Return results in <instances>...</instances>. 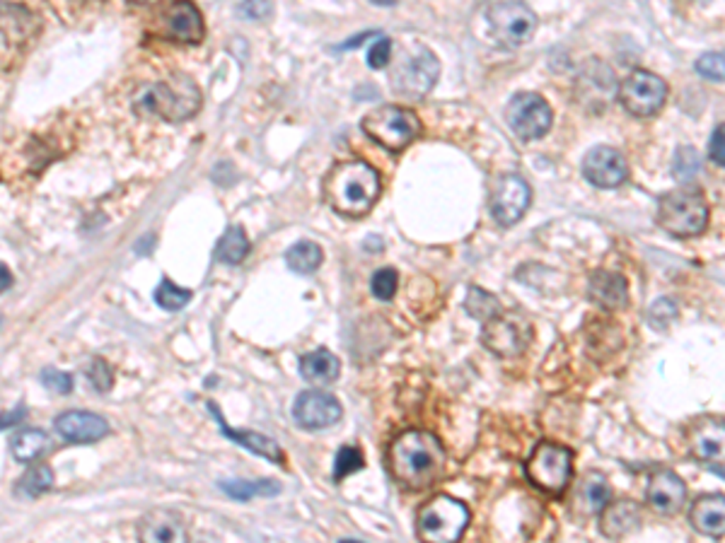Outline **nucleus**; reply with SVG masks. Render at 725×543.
<instances>
[{
    "label": "nucleus",
    "mask_w": 725,
    "mask_h": 543,
    "mask_svg": "<svg viewBox=\"0 0 725 543\" xmlns=\"http://www.w3.org/2000/svg\"><path fill=\"white\" fill-rule=\"evenodd\" d=\"M711 160L718 164V167H723L725 164V157H723V123L718 126L716 130H713V138H711Z\"/></svg>",
    "instance_id": "37998d69"
},
{
    "label": "nucleus",
    "mask_w": 725,
    "mask_h": 543,
    "mask_svg": "<svg viewBox=\"0 0 725 543\" xmlns=\"http://www.w3.org/2000/svg\"><path fill=\"white\" fill-rule=\"evenodd\" d=\"M390 56H392V41L387 39V37H377V41L370 46V51H367V65L373 68V71H383V68H387V63H390Z\"/></svg>",
    "instance_id": "79ce46f5"
},
{
    "label": "nucleus",
    "mask_w": 725,
    "mask_h": 543,
    "mask_svg": "<svg viewBox=\"0 0 725 543\" xmlns=\"http://www.w3.org/2000/svg\"><path fill=\"white\" fill-rule=\"evenodd\" d=\"M140 3H153V0H140Z\"/></svg>",
    "instance_id": "09e8293b"
},
{
    "label": "nucleus",
    "mask_w": 725,
    "mask_h": 543,
    "mask_svg": "<svg viewBox=\"0 0 725 543\" xmlns=\"http://www.w3.org/2000/svg\"><path fill=\"white\" fill-rule=\"evenodd\" d=\"M51 486H54V471L46 464L32 466L20 480V490H22V495H30V497L44 495L46 490H51Z\"/></svg>",
    "instance_id": "2f4dec72"
},
{
    "label": "nucleus",
    "mask_w": 725,
    "mask_h": 543,
    "mask_svg": "<svg viewBox=\"0 0 725 543\" xmlns=\"http://www.w3.org/2000/svg\"><path fill=\"white\" fill-rule=\"evenodd\" d=\"M692 527L711 539H723L725 534V497L721 493L701 495L689 510Z\"/></svg>",
    "instance_id": "5701e85b"
},
{
    "label": "nucleus",
    "mask_w": 725,
    "mask_h": 543,
    "mask_svg": "<svg viewBox=\"0 0 725 543\" xmlns=\"http://www.w3.org/2000/svg\"><path fill=\"white\" fill-rule=\"evenodd\" d=\"M56 432L68 442L75 445H88V442H97V439L109 435V422L97 414H88V411H68L56 418Z\"/></svg>",
    "instance_id": "a211bd4d"
},
{
    "label": "nucleus",
    "mask_w": 725,
    "mask_h": 543,
    "mask_svg": "<svg viewBox=\"0 0 725 543\" xmlns=\"http://www.w3.org/2000/svg\"><path fill=\"white\" fill-rule=\"evenodd\" d=\"M532 203L530 184L520 174H503L491 191V215L498 225L510 228L527 213Z\"/></svg>",
    "instance_id": "ddd939ff"
},
{
    "label": "nucleus",
    "mask_w": 725,
    "mask_h": 543,
    "mask_svg": "<svg viewBox=\"0 0 725 543\" xmlns=\"http://www.w3.org/2000/svg\"><path fill=\"white\" fill-rule=\"evenodd\" d=\"M13 285V273L8 271L5 263H0V292H5Z\"/></svg>",
    "instance_id": "a18cd8bd"
},
{
    "label": "nucleus",
    "mask_w": 725,
    "mask_h": 543,
    "mask_svg": "<svg viewBox=\"0 0 725 543\" xmlns=\"http://www.w3.org/2000/svg\"><path fill=\"white\" fill-rule=\"evenodd\" d=\"M189 300H191V292L180 288V285H174L172 280H167V278L157 285L156 302L164 309V312H180L181 307H187Z\"/></svg>",
    "instance_id": "473e14b6"
},
{
    "label": "nucleus",
    "mask_w": 725,
    "mask_h": 543,
    "mask_svg": "<svg viewBox=\"0 0 725 543\" xmlns=\"http://www.w3.org/2000/svg\"><path fill=\"white\" fill-rule=\"evenodd\" d=\"M146 102L164 121H184L201 109V89L187 75H172L150 89Z\"/></svg>",
    "instance_id": "1a4fd4ad"
},
{
    "label": "nucleus",
    "mask_w": 725,
    "mask_h": 543,
    "mask_svg": "<svg viewBox=\"0 0 725 543\" xmlns=\"http://www.w3.org/2000/svg\"><path fill=\"white\" fill-rule=\"evenodd\" d=\"M285 261H288L291 271L300 273V276H310V273H315V271L322 266L325 254H322V246H319L317 242L302 239V242L293 244V246L288 249V254H285Z\"/></svg>",
    "instance_id": "cd10ccee"
},
{
    "label": "nucleus",
    "mask_w": 725,
    "mask_h": 543,
    "mask_svg": "<svg viewBox=\"0 0 725 543\" xmlns=\"http://www.w3.org/2000/svg\"><path fill=\"white\" fill-rule=\"evenodd\" d=\"M448 452L431 430H407L387 449L392 479L407 490H426L445 476Z\"/></svg>",
    "instance_id": "f257e3e1"
},
{
    "label": "nucleus",
    "mask_w": 725,
    "mask_h": 543,
    "mask_svg": "<svg viewBox=\"0 0 725 543\" xmlns=\"http://www.w3.org/2000/svg\"><path fill=\"white\" fill-rule=\"evenodd\" d=\"M469 519H472V512L465 503H459L450 495H435L418 510L416 534L418 539L431 543H455L469 527Z\"/></svg>",
    "instance_id": "39448f33"
},
{
    "label": "nucleus",
    "mask_w": 725,
    "mask_h": 543,
    "mask_svg": "<svg viewBox=\"0 0 725 543\" xmlns=\"http://www.w3.org/2000/svg\"><path fill=\"white\" fill-rule=\"evenodd\" d=\"M665 99H668V85L651 71L638 68L620 85V102L631 116H641V119L655 116L665 106Z\"/></svg>",
    "instance_id": "f8f14e48"
},
{
    "label": "nucleus",
    "mask_w": 725,
    "mask_h": 543,
    "mask_svg": "<svg viewBox=\"0 0 725 543\" xmlns=\"http://www.w3.org/2000/svg\"><path fill=\"white\" fill-rule=\"evenodd\" d=\"M687 445L694 459L704 464H723L725 452V428L723 418H713V415H704L699 421H694L687 432Z\"/></svg>",
    "instance_id": "dca6fc26"
},
{
    "label": "nucleus",
    "mask_w": 725,
    "mask_h": 543,
    "mask_svg": "<svg viewBox=\"0 0 725 543\" xmlns=\"http://www.w3.org/2000/svg\"><path fill=\"white\" fill-rule=\"evenodd\" d=\"M696 171H699V157H696V153H694L692 147H682V150H677L675 177H679L682 181H687V179H692Z\"/></svg>",
    "instance_id": "ea45409f"
},
{
    "label": "nucleus",
    "mask_w": 725,
    "mask_h": 543,
    "mask_svg": "<svg viewBox=\"0 0 725 543\" xmlns=\"http://www.w3.org/2000/svg\"><path fill=\"white\" fill-rule=\"evenodd\" d=\"M505 121L522 140H537L549 133L554 123V112L544 97L535 92H520L505 106Z\"/></svg>",
    "instance_id": "9b49d317"
},
{
    "label": "nucleus",
    "mask_w": 725,
    "mask_h": 543,
    "mask_svg": "<svg viewBox=\"0 0 725 543\" xmlns=\"http://www.w3.org/2000/svg\"><path fill=\"white\" fill-rule=\"evenodd\" d=\"M85 3H99V0H85Z\"/></svg>",
    "instance_id": "de8ad7c7"
},
{
    "label": "nucleus",
    "mask_w": 725,
    "mask_h": 543,
    "mask_svg": "<svg viewBox=\"0 0 725 543\" xmlns=\"http://www.w3.org/2000/svg\"><path fill=\"white\" fill-rule=\"evenodd\" d=\"M645 503L651 505L653 512L672 517L682 510L687 503V486L685 480L677 476L675 471L661 469L648 479L645 488Z\"/></svg>",
    "instance_id": "f3484780"
},
{
    "label": "nucleus",
    "mask_w": 725,
    "mask_h": 543,
    "mask_svg": "<svg viewBox=\"0 0 725 543\" xmlns=\"http://www.w3.org/2000/svg\"><path fill=\"white\" fill-rule=\"evenodd\" d=\"M25 418V408H15L13 414L8 415H0V430L10 428V425H17V422Z\"/></svg>",
    "instance_id": "c03bdc74"
},
{
    "label": "nucleus",
    "mask_w": 725,
    "mask_h": 543,
    "mask_svg": "<svg viewBox=\"0 0 725 543\" xmlns=\"http://www.w3.org/2000/svg\"><path fill=\"white\" fill-rule=\"evenodd\" d=\"M363 466H366V459H363V452L358 447H341L334 459V480L339 483V480L349 479L350 473H356Z\"/></svg>",
    "instance_id": "f704fd0d"
},
{
    "label": "nucleus",
    "mask_w": 725,
    "mask_h": 543,
    "mask_svg": "<svg viewBox=\"0 0 725 543\" xmlns=\"http://www.w3.org/2000/svg\"><path fill=\"white\" fill-rule=\"evenodd\" d=\"M677 319V305L670 297H661V300H655L651 305V309H648V322H651L655 329H661V331H665V329H670V324Z\"/></svg>",
    "instance_id": "c9c22d12"
},
{
    "label": "nucleus",
    "mask_w": 725,
    "mask_h": 543,
    "mask_svg": "<svg viewBox=\"0 0 725 543\" xmlns=\"http://www.w3.org/2000/svg\"><path fill=\"white\" fill-rule=\"evenodd\" d=\"M163 20L172 39L184 41V44H198L204 39V17L191 0H174Z\"/></svg>",
    "instance_id": "6ab92c4d"
},
{
    "label": "nucleus",
    "mask_w": 725,
    "mask_h": 543,
    "mask_svg": "<svg viewBox=\"0 0 725 543\" xmlns=\"http://www.w3.org/2000/svg\"><path fill=\"white\" fill-rule=\"evenodd\" d=\"M300 374L302 380L308 381V384H312V387H326V384H332V381L339 380V374H341V363H339V357H336L332 350L317 348L312 350V353H308V355H302Z\"/></svg>",
    "instance_id": "393cba45"
},
{
    "label": "nucleus",
    "mask_w": 725,
    "mask_h": 543,
    "mask_svg": "<svg viewBox=\"0 0 725 543\" xmlns=\"http://www.w3.org/2000/svg\"><path fill=\"white\" fill-rule=\"evenodd\" d=\"M139 539L146 543H184L189 531L180 514L170 510H153L139 522Z\"/></svg>",
    "instance_id": "aec40b11"
},
{
    "label": "nucleus",
    "mask_w": 725,
    "mask_h": 543,
    "mask_svg": "<svg viewBox=\"0 0 725 543\" xmlns=\"http://www.w3.org/2000/svg\"><path fill=\"white\" fill-rule=\"evenodd\" d=\"M400 288V273L394 268H377L370 278V292L380 302H390Z\"/></svg>",
    "instance_id": "72a5a7b5"
},
{
    "label": "nucleus",
    "mask_w": 725,
    "mask_h": 543,
    "mask_svg": "<svg viewBox=\"0 0 725 543\" xmlns=\"http://www.w3.org/2000/svg\"><path fill=\"white\" fill-rule=\"evenodd\" d=\"M532 338H535V329L530 319L520 312H503V309L496 316H491L481 331L484 348H489V353L503 360L520 357L530 348Z\"/></svg>",
    "instance_id": "6e6552de"
},
{
    "label": "nucleus",
    "mask_w": 725,
    "mask_h": 543,
    "mask_svg": "<svg viewBox=\"0 0 725 543\" xmlns=\"http://www.w3.org/2000/svg\"><path fill=\"white\" fill-rule=\"evenodd\" d=\"M641 527V510L634 500H617L607 503L600 510V534L610 541L627 539Z\"/></svg>",
    "instance_id": "4be33fe9"
},
{
    "label": "nucleus",
    "mask_w": 725,
    "mask_h": 543,
    "mask_svg": "<svg viewBox=\"0 0 725 543\" xmlns=\"http://www.w3.org/2000/svg\"><path fill=\"white\" fill-rule=\"evenodd\" d=\"M208 411L218 418V425H221L223 435H225V438L232 439L235 445H242L245 449L254 452V455L269 459V462L281 464V466L285 469V455H283V449L276 445V439L266 438V435H261V432H237V430H230L228 422L223 421L221 408H218V404H213V401L208 404Z\"/></svg>",
    "instance_id": "b1692460"
},
{
    "label": "nucleus",
    "mask_w": 725,
    "mask_h": 543,
    "mask_svg": "<svg viewBox=\"0 0 725 543\" xmlns=\"http://www.w3.org/2000/svg\"><path fill=\"white\" fill-rule=\"evenodd\" d=\"M240 15L245 20H254V22H264L274 15V3L271 0H242Z\"/></svg>",
    "instance_id": "a19ab883"
},
{
    "label": "nucleus",
    "mask_w": 725,
    "mask_h": 543,
    "mask_svg": "<svg viewBox=\"0 0 725 543\" xmlns=\"http://www.w3.org/2000/svg\"><path fill=\"white\" fill-rule=\"evenodd\" d=\"M343 405L329 391H302L293 404V418L302 430H325L341 421Z\"/></svg>",
    "instance_id": "4468645a"
},
{
    "label": "nucleus",
    "mask_w": 725,
    "mask_h": 543,
    "mask_svg": "<svg viewBox=\"0 0 725 543\" xmlns=\"http://www.w3.org/2000/svg\"><path fill=\"white\" fill-rule=\"evenodd\" d=\"M221 486V490L225 495H230V497H235V500H252V497H257V495H278L281 493V483H276V480H221L218 483Z\"/></svg>",
    "instance_id": "c756f323"
},
{
    "label": "nucleus",
    "mask_w": 725,
    "mask_h": 543,
    "mask_svg": "<svg viewBox=\"0 0 725 543\" xmlns=\"http://www.w3.org/2000/svg\"><path fill=\"white\" fill-rule=\"evenodd\" d=\"M525 476L542 493L563 495L573 479V452L556 442H542L525 464Z\"/></svg>",
    "instance_id": "423d86ee"
},
{
    "label": "nucleus",
    "mask_w": 725,
    "mask_h": 543,
    "mask_svg": "<svg viewBox=\"0 0 725 543\" xmlns=\"http://www.w3.org/2000/svg\"><path fill=\"white\" fill-rule=\"evenodd\" d=\"M41 384L49 391H56V394H71L73 391V377L61 372L56 367H46L41 372Z\"/></svg>",
    "instance_id": "58836bf2"
},
{
    "label": "nucleus",
    "mask_w": 725,
    "mask_h": 543,
    "mask_svg": "<svg viewBox=\"0 0 725 543\" xmlns=\"http://www.w3.org/2000/svg\"><path fill=\"white\" fill-rule=\"evenodd\" d=\"M88 380H90V384L97 391H109L112 384H114V372H112V367L106 365L102 357H97L88 367Z\"/></svg>",
    "instance_id": "4c0bfd02"
},
{
    "label": "nucleus",
    "mask_w": 725,
    "mask_h": 543,
    "mask_svg": "<svg viewBox=\"0 0 725 543\" xmlns=\"http://www.w3.org/2000/svg\"><path fill=\"white\" fill-rule=\"evenodd\" d=\"M583 177L597 188H617L628 179V164L617 147L597 146L583 157Z\"/></svg>",
    "instance_id": "2eb2a0df"
},
{
    "label": "nucleus",
    "mask_w": 725,
    "mask_h": 543,
    "mask_svg": "<svg viewBox=\"0 0 725 543\" xmlns=\"http://www.w3.org/2000/svg\"><path fill=\"white\" fill-rule=\"evenodd\" d=\"M491 37L503 49H520L535 37L539 20L535 10L522 0H501L486 10Z\"/></svg>",
    "instance_id": "0eeeda50"
},
{
    "label": "nucleus",
    "mask_w": 725,
    "mask_h": 543,
    "mask_svg": "<svg viewBox=\"0 0 725 543\" xmlns=\"http://www.w3.org/2000/svg\"><path fill=\"white\" fill-rule=\"evenodd\" d=\"M441 75V61L426 46H416L411 56L401 61L392 73V88L397 95L409 99H424L438 82Z\"/></svg>",
    "instance_id": "9d476101"
},
{
    "label": "nucleus",
    "mask_w": 725,
    "mask_h": 543,
    "mask_svg": "<svg viewBox=\"0 0 725 543\" xmlns=\"http://www.w3.org/2000/svg\"><path fill=\"white\" fill-rule=\"evenodd\" d=\"M465 309H467V314L474 316V319H479V322H489L491 316H496L503 307H501V302H498L496 295H491V292L481 290V288L472 285V288L467 290Z\"/></svg>",
    "instance_id": "7c9ffc66"
},
{
    "label": "nucleus",
    "mask_w": 725,
    "mask_h": 543,
    "mask_svg": "<svg viewBox=\"0 0 725 543\" xmlns=\"http://www.w3.org/2000/svg\"><path fill=\"white\" fill-rule=\"evenodd\" d=\"M249 254V239H247L245 230L242 228H230L225 235L221 237V242L215 246V259L228 266H237L242 263Z\"/></svg>",
    "instance_id": "c85d7f7f"
},
{
    "label": "nucleus",
    "mask_w": 725,
    "mask_h": 543,
    "mask_svg": "<svg viewBox=\"0 0 725 543\" xmlns=\"http://www.w3.org/2000/svg\"><path fill=\"white\" fill-rule=\"evenodd\" d=\"M610 500L611 488L603 473H597V471L586 473L580 480L578 493H576V512H580L583 517H595Z\"/></svg>",
    "instance_id": "a878e982"
},
{
    "label": "nucleus",
    "mask_w": 725,
    "mask_h": 543,
    "mask_svg": "<svg viewBox=\"0 0 725 543\" xmlns=\"http://www.w3.org/2000/svg\"><path fill=\"white\" fill-rule=\"evenodd\" d=\"M711 208L699 191H670L658 201L655 220L668 235L687 239L709 228Z\"/></svg>",
    "instance_id": "20e7f679"
},
{
    "label": "nucleus",
    "mask_w": 725,
    "mask_h": 543,
    "mask_svg": "<svg viewBox=\"0 0 725 543\" xmlns=\"http://www.w3.org/2000/svg\"><path fill=\"white\" fill-rule=\"evenodd\" d=\"M696 73L701 78H706L711 82H723V54H704V56L696 61Z\"/></svg>",
    "instance_id": "e433bc0d"
},
{
    "label": "nucleus",
    "mask_w": 725,
    "mask_h": 543,
    "mask_svg": "<svg viewBox=\"0 0 725 543\" xmlns=\"http://www.w3.org/2000/svg\"><path fill=\"white\" fill-rule=\"evenodd\" d=\"M380 174L363 160L339 163L325 179V201L346 218H363L380 198Z\"/></svg>",
    "instance_id": "f03ea898"
},
{
    "label": "nucleus",
    "mask_w": 725,
    "mask_h": 543,
    "mask_svg": "<svg viewBox=\"0 0 725 543\" xmlns=\"http://www.w3.org/2000/svg\"><path fill=\"white\" fill-rule=\"evenodd\" d=\"M10 449H13V456H15L17 462L32 464L49 449V435H46L44 430L27 428L22 430V432H17L15 438H13Z\"/></svg>",
    "instance_id": "bb28decb"
},
{
    "label": "nucleus",
    "mask_w": 725,
    "mask_h": 543,
    "mask_svg": "<svg viewBox=\"0 0 725 543\" xmlns=\"http://www.w3.org/2000/svg\"><path fill=\"white\" fill-rule=\"evenodd\" d=\"M360 129L367 138L390 153H404L418 136L424 133V123L416 116L414 109L400 104H383L373 109L360 121Z\"/></svg>",
    "instance_id": "7ed1b4c3"
},
{
    "label": "nucleus",
    "mask_w": 725,
    "mask_h": 543,
    "mask_svg": "<svg viewBox=\"0 0 725 543\" xmlns=\"http://www.w3.org/2000/svg\"><path fill=\"white\" fill-rule=\"evenodd\" d=\"M373 5H380V8H390V5H397V0H370Z\"/></svg>",
    "instance_id": "49530a36"
},
{
    "label": "nucleus",
    "mask_w": 725,
    "mask_h": 543,
    "mask_svg": "<svg viewBox=\"0 0 725 543\" xmlns=\"http://www.w3.org/2000/svg\"><path fill=\"white\" fill-rule=\"evenodd\" d=\"M587 297L600 309L617 312L628 305L627 278L614 271H595L587 280Z\"/></svg>",
    "instance_id": "412c9836"
}]
</instances>
